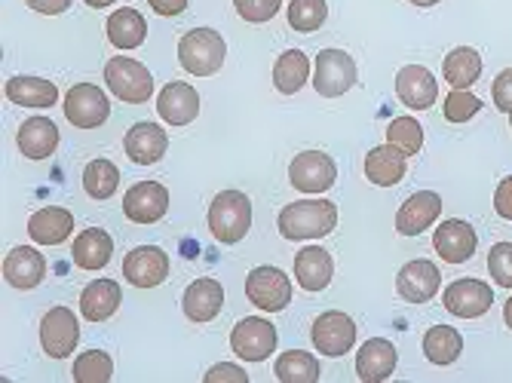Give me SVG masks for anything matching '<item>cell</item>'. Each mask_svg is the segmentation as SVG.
I'll return each instance as SVG.
<instances>
[{"instance_id":"cell-1","label":"cell","mask_w":512,"mask_h":383,"mask_svg":"<svg viewBox=\"0 0 512 383\" xmlns=\"http://www.w3.org/2000/svg\"><path fill=\"white\" fill-rule=\"evenodd\" d=\"M279 236L283 239H319L329 236L338 227V206L329 200H301V203H289L283 212H279Z\"/></svg>"},{"instance_id":"cell-2","label":"cell","mask_w":512,"mask_h":383,"mask_svg":"<svg viewBox=\"0 0 512 383\" xmlns=\"http://www.w3.org/2000/svg\"><path fill=\"white\" fill-rule=\"evenodd\" d=\"M252 227V200L243 190H221L209 206V230L218 243L234 246Z\"/></svg>"},{"instance_id":"cell-3","label":"cell","mask_w":512,"mask_h":383,"mask_svg":"<svg viewBox=\"0 0 512 383\" xmlns=\"http://www.w3.org/2000/svg\"><path fill=\"white\" fill-rule=\"evenodd\" d=\"M227 56V43L212 28H194L178 40V62L194 77H212L221 71Z\"/></svg>"},{"instance_id":"cell-4","label":"cell","mask_w":512,"mask_h":383,"mask_svg":"<svg viewBox=\"0 0 512 383\" xmlns=\"http://www.w3.org/2000/svg\"><path fill=\"white\" fill-rule=\"evenodd\" d=\"M105 83L108 89L117 95L120 102L126 105H145L154 99V77L151 71L135 62L129 56H114L108 65H105Z\"/></svg>"},{"instance_id":"cell-5","label":"cell","mask_w":512,"mask_h":383,"mask_svg":"<svg viewBox=\"0 0 512 383\" xmlns=\"http://www.w3.org/2000/svg\"><path fill=\"white\" fill-rule=\"evenodd\" d=\"M246 295L255 307H261L264 313H279L286 310L292 301V282L279 267H255L246 279Z\"/></svg>"},{"instance_id":"cell-6","label":"cell","mask_w":512,"mask_h":383,"mask_svg":"<svg viewBox=\"0 0 512 383\" xmlns=\"http://www.w3.org/2000/svg\"><path fill=\"white\" fill-rule=\"evenodd\" d=\"M65 117L77 129H96L111 117V102L108 95L96 83H77L65 95Z\"/></svg>"},{"instance_id":"cell-7","label":"cell","mask_w":512,"mask_h":383,"mask_svg":"<svg viewBox=\"0 0 512 383\" xmlns=\"http://www.w3.org/2000/svg\"><path fill=\"white\" fill-rule=\"evenodd\" d=\"M313 86L322 99H338L347 89L356 86V62L344 50H322L316 56V74Z\"/></svg>"},{"instance_id":"cell-8","label":"cell","mask_w":512,"mask_h":383,"mask_svg":"<svg viewBox=\"0 0 512 383\" xmlns=\"http://www.w3.org/2000/svg\"><path fill=\"white\" fill-rule=\"evenodd\" d=\"M80 344V322L74 310L53 307L40 322V347L50 359H68Z\"/></svg>"},{"instance_id":"cell-9","label":"cell","mask_w":512,"mask_h":383,"mask_svg":"<svg viewBox=\"0 0 512 383\" xmlns=\"http://www.w3.org/2000/svg\"><path fill=\"white\" fill-rule=\"evenodd\" d=\"M230 350L246 362L270 359L276 350V325H270L267 319H258V316L240 319L234 325V331H230Z\"/></svg>"},{"instance_id":"cell-10","label":"cell","mask_w":512,"mask_h":383,"mask_svg":"<svg viewBox=\"0 0 512 383\" xmlns=\"http://www.w3.org/2000/svg\"><path fill=\"white\" fill-rule=\"evenodd\" d=\"M289 181L301 194H325L338 181V166L329 154L322 151H304L289 166Z\"/></svg>"},{"instance_id":"cell-11","label":"cell","mask_w":512,"mask_h":383,"mask_svg":"<svg viewBox=\"0 0 512 383\" xmlns=\"http://www.w3.org/2000/svg\"><path fill=\"white\" fill-rule=\"evenodd\" d=\"M442 304L457 319H479V316H485L491 310L494 289L482 279H457L445 289Z\"/></svg>"},{"instance_id":"cell-12","label":"cell","mask_w":512,"mask_h":383,"mask_svg":"<svg viewBox=\"0 0 512 383\" xmlns=\"http://www.w3.org/2000/svg\"><path fill=\"white\" fill-rule=\"evenodd\" d=\"M310 338H313V347L322 353V356H344L353 350L356 344V322L341 313V310H332V313H322L316 322H313V331H310Z\"/></svg>"},{"instance_id":"cell-13","label":"cell","mask_w":512,"mask_h":383,"mask_svg":"<svg viewBox=\"0 0 512 383\" xmlns=\"http://www.w3.org/2000/svg\"><path fill=\"white\" fill-rule=\"evenodd\" d=\"M123 276L135 289H157L169 276V255L160 246H138L123 258Z\"/></svg>"},{"instance_id":"cell-14","label":"cell","mask_w":512,"mask_h":383,"mask_svg":"<svg viewBox=\"0 0 512 383\" xmlns=\"http://www.w3.org/2000/svg\"><path fill=\"white\" fill-rule=\"evenodd\" d=\"M123 212L135 224H154L169 212V190L160 181H138L126 190Z\"/></svg>"},{"instance_id":"cell-15","label":"cell","mask_w":512,"mask_h":383,"mask_svg":"<svg viewBox=\"0 0 512 383\" xmlns=\"http://www.w3.org/2000/svg\"><path fill=\"white\" fill-rule=\"evenodd\" d=\"M442 285V273L433 261L427 258H417V261H408L399 276H396V292L402 301L408 304H427L430 298H436Z\"/></svg>"},{"instance_id":"cell-16","label":"cell","mask_w":512,"mask_h":383,"mask_svg":"<svg viewBox=\"0 0 512 383\" xmlns=\"http://www.w3.org/2000/svg\"><path fill=\"white\" fill-rule=\"evenodd\" d=\"M476 246H479L476 230H473L467 221H460V218L442 221V227H436V233H433V249H436L439 258L448 261V264H463V261H470L473 252H476Z\"/></svg>"},{"instance_id":"cell-17","label":"cell","mask_w":512,"mask_h":383,"mask_svg":"<svg viewBox=\"0 0 512 383\" xmlns=\"http://www.w3.org/2000/svg\"><path fill=\"white\" fill-rule=\"evenodd\" d=\"M123 148H126V157L135 163V166H154L163 160L166 148H169V135L163 126L157 123H135L126 138H123Z\"/></svg>"},{"instance_id":"cell-18","label":"cell","mask_w":512,"mask_h":383,"mask_svg":"<svg viewBox=\"0 0 512 383\" xmlns=\"http://www.w3.org/2000/svg\"><path fill=\"white\" fill-rule=\"evenodd\" d=\"M442 215V197L433 194V190H417L411 194L399 215H396V230L399 236H421L427 227H433Z\"/></svg>"},{"instance_id":"cell-19","label":"cell","mask_w":512,"mask_h":383,"mask_svg":"<svg viewBox=\"0 0 512 383\" xmlns=\"http://www.w3.org/2000/svg\"><path fill=\"white\" fill-rule=\"evenodd\" d=\"M157 114L169 126H188L200 114V92L191 83H166L157 95Z\"/></svg>"},{"instance_id":"cell-20","label":"cell","mask_w":512,"mask_h":383,"mask_svg":"<svg viewBox=\"0 0 512 383\" xmlns=\"http://www.w3.org/2000/svg\"><path fill=\"white\" fill-rule=\"evenodd\" d=\"M396 92H399V102L408 105L411 111H430L436 105L439 83H436V77L427 68L405 65L396 74Z\"/></svg>"},{"instance_id":"cell-21","label":"cell","mask_w":512,"mask_h":383,"mask_svg":"<svg viewBox=\"0 0 512 383\" xmlns=\"http://www.w3.org/2000/svg\"><path fill=\"white\" fill-rule=\"evenodd\" d=\"M396 362H399V353L387 338H371L356 353V374L365 383H384L393 377Z\"/></svg>"},{"instance_id":"cell-22","label":"cell","mask_w":512,"mask_h":383,"mask_svg":"<svg viewBox=\"0 0 512 383\" xmlns=\"http://www.w3.org/2000/svg\"><path fill=\"white\" fill-rule=\"evenodd\" d=\"M181 307H184V316H188L191 322H212L221 307H224V289L218 279H194L188 285V292H184L181 298Z\"/></svg>"},{"instance_id":"cell-23","label":"cell","mask_w":512,"mask_h":383,"mask_svg":"<svg viewBox=\"0 0 512 383\" xmlns=\"http://www.w3.org/2000/svg\"><path fill=\"white\" fill-rule=\"evenodd\" d=\"M46 276V261L37 249L31 246H16L7 258H4V279L19 292L37 289Z\"/></svg>"},{"instance_id":"cell-24","label":"cell","mask_w":512,"mask_h":383,"mask_svg":"<svg viewBox=\"0 0 512 383\" xmlns=\"http://www.w3.org/2000/svg\"><path fill=\"white\" fill-rule=\"evenodd\" d=\"M335 276V261L332 255L319 249V246H307L295 255V279L301 282L304 292H322L329 289V282Z\"/></svg>"},{"instance_id":"cell-25","label":"cell","mask_w":512,"mask_h":383,"mask_svg":"<svg viewBox=\"0 0 512 383\" xmlns=\"http://www.w3.org/2000/svg\"><path fill=\"white\" fill-rule=\"evenodd\" d=\"M16 145L28 160H46L50 154H56L59 148V129L53 120L46 117H31L19 126L16 132Z\"/></svg>"},{"instance_id":"cell-26","label":"cell","mask_w":512,"mask_h":383,"mask_svg":"<svg viewBox=\"0 0 512 383\" xmlns=\"http://www.w3.org/2000/svg\"><path fill=\"white\" fill-rule=\"evenodd\" d=\"M74 230V215L62 206H46L28 218V233L37 246H59Z\"/></svg>"},{"instance_id":"cell-27","label":"cell","mask_w":512,"mask_h":383,"mask_svg":"<svg viewBox=\"0 0 512 383\" xmlns=\"http://www.w3.org/2000/svg\"><path fill=\"white\" fill-rule=\"evenodd\" d=\"M408 172V163H405V154L396 148V145H381V148H371L365 154V178L378 187H393L405 178Z\"/></svg>"},{"instance_id":"cell-28","label":"cell","mask_w":512,"mask_h":383,"mask_svg":"<svg viewBox=\"0 0 512 383\" xmlns=\"http://www.w3.org/2000/svg\"><path fill=\"white\" fill-rule=\"evenodd\" d=\"M71 255H74V264L80 270H102L111 261V255H114V239L102 227H86L74 239Z\"/></svg>"},{"instance_id":"cell-29","label":"cell","mask_w":512,"mask_h":383,"mask_svg":"<svg viewBox=\"0 0 512 383\" xmlns=\"http://www.w3.org/2000/svg\"><path fill=\"white\" fill-rule=\"evenodd\" d=\"M120 301H123V292L114 279H96V282H89L80 295V313L86 322H105L117 313Z\"/></svg>"},{"instance_id":"cell-30","label":"cell","mask_w":512,"mask_h":383,"mask_svg":"<svg viewBox=\"0 0 512 383\" xmlns=\"http://www.w3.org/2000/svg\"><path fill=\"white\" fill-rule=\"evenodd\" d=\"M4 92L19 108H56V102H59L56 83L43 80V77H13V80H7Z\"/></svg>"},{"instance_id":"cell-31","label":"cell","mask_w":512,"mask_h":383,"mask_svg":"<svg viewBox=\"0 0 512 383\" xmlns=\"http://www.w3.org/2000/svg\"><path fill=\"white\" fill-rule=\"evenodd\" d=\"M108 40L117 50H135V46H142L148 40V22L145 16L132 10V7H123V10H114L108 16Z\"/></svg>"},{"instance_id":"cell-32","label":"cell","mask_w":512,"mask_h":383,"mask_svg":"<svg viewBox=\"0 0 512 383\" xmlns=\"http://www.w3.org/2000/svg\"><path fill=\"white\" fill-rule=\"evenodd\" d=\"M442 74H445V80H448L451 89H467L482 74V56L473 50V46H457V50H451L445 56Z\"/></svg>"},{"instance_id":"cell-33","label":"cell","mask_w":512,"mask_h":383,"mask_svg":"<svg viewBox=\"0 0 512 383\" xmlns=\"http://www.w3.org/2000/svg\"><path fill=\"white\" fill-rule=\"evenodd\" d=\"M307 77H310V59L301 50H286L273 65V86H276V92H283V95L301 92Z\"/></svg>"},{"instance_id":"cell-34","label":"cell","mask_w":512,"mask_h":383,"mask_svg":"<svg viewBox=\"0 0 512 383\" xmlns=\"http://www.w3.org/2000/svg\"><path fill=\"white\" fill-rule=\"evenodd\" d=\"M460 350H463V338H460V331L451 328V325H433L424 334V356L433 365H451V362H457Z\"/></svg>"},{"instance_id":"cell-35","label":"cell","mask_w":512,"mask_h":383,"mask_svg":"<svg viewBox=\"0 0 512 383\" xmlns=\"http://www.w3.org/2000/svg\"><path fill=\"white\" fill-rule=\"evenodd\" d=\"M276 380L283 383H316L319 380V362L316 356L304 353V350H289L276 359Z\"/></svg>"},{"instance_id":"cell-36","label":"cell","mask_w":512,"mask_h":383,"mask_svg":"<svg viewBox=\"0 0 512 383\" xmlns=\"http://www.w3.org/2000/svg\"><path fill=\"white\" fill-rule=\"evenodd\" d=\"M120 184V169L111 160H92L83 169V190L92 200H111Z\"/></svg>"},{"instance_id":"cell-37","label":"cell","mask_w":512,"mask_h":383,"mask_svg":"<svg viewBox=\"0 0 512 383\" xmlns=\"http://www.w3.org/2000/svg\"><path fill=\"white\" fill-rule=\"evenodd\" d=\"M289 25L301 34H313L329 19V4L325 0H292L289 4Z\"/></svg>"},{"instance_id":"cell-38","label":"cell","mask_w":512,"mask_h":383,"mask_svg":"<svg viewBox=\"0 0 512 383\" xmlns=\"http://www.w3.org/2000/svg\"><path fill=\"white\" fill-rule=\"evenodd\" d=\"M71 374L77 383H108L114 377V362L105 350H86L74 362Z\"/></svg>"},{"instance_id":"cell-39","label":"cell","mask_w":512,"mask_h":383,"mask_svg":"<svg viewBox=\"0 0 512 383\" xmlns=\"http://www.w3.org/2000/svg\"><path fill=\"white\" fill-rule=\"evenodd\" d=\"M387 141H390V145H396L405 157H414L417 151L424 148V129L414 117H399V120L390 123Z\"/></svg>"},{"instance_id":"cell-40","label":"cell","mask_w":512,"mask_h":383,"mask_svg":"<svg viewBox=\"0 0 512 383\" xmlns=\"http://www.w3.org/2000/svg\"><path fill=\"white\" fill-rule=\"evenodd\" d=\"M479 111H482V102L476 99L473 92H467V89H454V92H448V99H445V120H448V123H467V120H473Z\"/></svg>"},{"instance_id":"cell-41","label":"cell","mask_w":512,"mask_h":383,"mask_svg":"<svg viewBox=\"0 0 512 383\" xmlns=\"http://www.w3.org/2000/svg\"><path fill=\"white\" fill-rule=\"evenodd\" d=\"M488 270L500 289H512V243H494L488 252Z\"/></svg>"},{"instance_id":"cell-42","label":"cell","mask_w":512,"mask_h":383,"mask_svg":"<svg viewBox=\"0 0 512 383\" xmlns=\"http://www.w3.org/2000/svg\"><path fill=\"white\" fill-rule=\"evenodd\" d=\"M234 7H237V13H240L246 22L264 25V22H270V19L279 13V7H283V0H234Z\"/></svg>"},{"instance_id":"cell-43","label":"cell","mask_w":512,"mask_h":383,"mask_svg":"<svg viewBox=\"0 0 512 383\" xmlns=\"http://www.w3.org/2000/svg\"><path fill=\"white\" fill-rule=\"evenodd\" d=\"M491 95H494L497 111H503V114L512 117V68H506V71H500V74L494 77Z\"/></svg>"},{"instance_id":"cell-44","label":"cell","mask_w":512,"mask_h":383,"mask_svg":"<svg viewBox=\"0 0 512 383\" xmlns=\"http://www.w3.org/2000/svg\"><path fill=\"white\" fill-rule=\"evenodd\" d=\"M494 209L503 221H512V175L503 178L494 190Z\"/></svg>"},{"instance_id":"cell-45","label":"cell","mask_w":512,"mask_h":383,"mask_svg":"<svg viewBox=\"0 0 512 383\" xmlns=\"http://www.w3.org/2000/svg\"><path fill=\"white\" fill-rule=\"evenodd\" d=\"M206 383H224V380H234V383H249V377L243 374V368H237V365H227V362H221V365H212L209 368V374L203 377Z\"/></svg>"},{"instance_id":"cell-46","label":"cell","mask_w":512,"mask_h":383,"mask_svg":"<svg viewBox=\"0 0 512 383\" xmlns=\"http://www.w3.org/2000/svg\"><path fill=\"white\" fill-rule=\"evenodd\" d=\"M28 7L43 16H59L71 7V0H28Z\"/></svg>"},{"instance_id":"cell-47","label":"cell","mask_w":512,"mask_h":383,"mask_svg":"<svg viewBox=\"0 0 512 383\" xmlns=\"http://www.w3.org/2000/svg\"><path fill=\"white\" fill-rule=\"evenodd\" d=\"M148 4L160 16H181L184 10H188V0H148Z\"/></svg>"},{"instance_id":"cell-48","label":"cell","mask_w":512,"mask_h":383,"mask_svg":"<svg viewBox=\"0 0 512 383\" xmlns=\"http://www.w3.org/2000/svg\"><path fill=\"white\" fill-rule=\"evenodd\" d=\"M86 7H92V10H105V7H111V4H117V0H83Z\"/></svg>"},{"instance_id":"cell-49","label":"cell","mask_w":512,"mask_h":383,"mask_svg":"<svg viewBox=\"0 0 512 383\" xmlns=\"http://www.w3.org/2000/svg\"><path fill=\"white\" fill-rule=\"evenodd\" d=\"M503 322L512 328V298H509V301H506V307H503Z\"/></svg>"},{"instance_id":"cell-50","label":"cell","mask_w":512,"mask_h":383,"mask_svg":"<svg viewBox=\"0 0 512 383\" xmlns=\"http://www.w3.org/2000/svg\"><path fill=\"white\" fill-rule=\"evenodd\" d=\"M411 4H414V7H436L439 0H411Z\"/></svg>"},{"instance_id":"cell-51","label":"cell","mask_w":512,"mask_h":383,"mask_svg":"<svg viewBox=\"0 0 512 383\" xmlns=\"http://www.w3.org/2000/svg\"><path fill=\"white\" fill-rule=\"evenodd\" d=\"M509 126H512V117H509Z\"/></svg>"}]
</instances>
